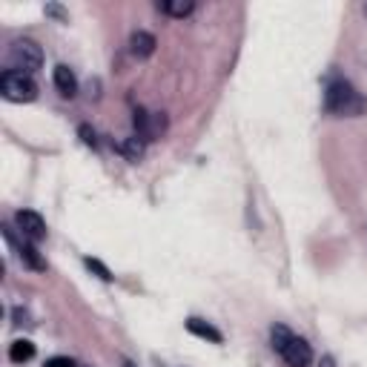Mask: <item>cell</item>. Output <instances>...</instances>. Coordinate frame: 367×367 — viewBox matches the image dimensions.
<instances>
[{
	"label": "cell",
	"instance_id": "1",
	"mask_svg": "<svg viewBox=\"0 0 367 367\" xmlns=\"http://www.w3.org/2000/svg\"><path fill=\"white\" fill-rule=\"evenodd\" d=\"M324 106L333 115H362L364 101L359 98V92L350 86L347 81H333L324 92Z\"/></svg>",
	"mask_w": 367,
	"mask_h": 367
},
{
	"label": "cell",
	"instance_id": "2",
	"mask_svg": "<svg viewBox=\"0 0 367 367\" xmlns=\"http://www.w3.org/2000/svg\"><path fill=\"white\" fill-rule=\"evenodd\" d=\"M0 92H3V98L12 104H29L38 98V84L32 81V75H26V72L6 69L3 78H0Z\"/></svg>",
	"mask_w": 367,
	"mask_h": 367
},
{
	"label": "cell",
	"instance_id": "3",
	"mask_svg": "<svg viewBox=\"0 0 367 367\" xmlns=\"http://www.w3.org/2000/svg\"><path fill=\"white\" fill-rule=\"evenodd\" d=\"M9 63H12L14 72L32 75L43 67V52H40V46L32 43V40H14L12 49H9Z\"/></svg>",
	"mask_w": 367,
	"mask_h": 367
},
{
	"label": "cell",
	"instance_id": "4",
	"mask_svg": "<svg viewBox=\"0 0 367 367\" xmlns=\"http://www.w3.org/2000/svg\"><path fill=\"white\" fill-rule=\"evenodd\" d=\"M14 224H18L21 235L26 238V241H40V238L46 235V221L35 213V210H21L18 215H14Z\"/></svg>",
	"mask_w": 367,
	"mask_h": 367
},
{
	"label": "cell",
	"instance_id": "5",
	"mask_svg": "<svg viewBox=\"0 0 367 367\" xmlns=\"http://www.w3.org/2000/svg\"><path fill=\"white\" fill-rule=\"evenodd\" d=\"M281 359L290 364V367H307L313 362V350H310V344L305 339L293 336L290 342H287V347L281 350Z\"/></svg>",
	"mask_w": 367,
	"mask_h": 367
},
{
	"label": "cell",
	"instance_id": "6",
	"mask_svg": "<svg viewBox=\"0 0 367 367\" xmlns=\"http://www.w3.org/2000/svg\"><path fill=\"white\" fill-rule=\"evenodd\" d=\"M132 123L138 130V138H143V141H152V138H158L164 132V118L161 115H150V113H143V109L135 113Z\"/></svg>",
	"mask_w": 367,
	"mask_h": 367
},
{
	"label": "cell",
	"instance_id": "7",
	"mask_svg": "<svg viewBox=\"0 0 367 367\" xmlns=\"http://www.w3.org/2000/svg\"><path fill=\"white\" fill-rule=\"evenodd\" d=\"M55 86L63 98H75V92H78V78L69 67H63V63L55 67Z\"/></svg>",
	"mask_w": 367,
	"mask_h": 367
},
{
	"label": "cell",
	"instance_id": "8",
	"mask_svg": "<svg viewBox=\"0 0 367 367\" xmlns=\"http://www.w3.org/2000/svg\"><path fill=\"white\" fill-rule=\"evenodd\" d=\"M187 330L193 333V336H201V339L213 342V344H221V342H224L221 330H215L210 322H201V318H187Z\"/></svg>",
	"mask_w": 367,
	"mask_h": 367
},
{
	"label": "cell",
	"instance_id": "9",
	"mask_svg": "<svg viewBox=\"0 0 367 367\" xmlns=\"http://www.w3.org/2000/svg\"><path fill=\"white\" fill-rule=\"evenodd\" d=\"M130 46H132V55L135 58H150L155 52L158 43H155V35H150V32H135Z\"/></svg>",
	"mask_w": 367,
	"mask_h": 367
},
{
	"label": "cell",
	"instance_id": "10",
	"mask_svg": "<svg viewBox=\"0 0 367 367\" xmlns=\"http://www.w3.org/2000/svg\"><path fill=\"white\" fill-rule=\"evenodd\" d=\"M9 359L14 364H23V362H32L35 359V344H32L29 339H18L9 344Z\"/></svg>",
	"mask_w": 367,
	"mask_h": 367
},
{
	"label": "cell",
	"instance_id": "11",
	"mask_svg": "<svg viewBox=\"0 0 367 367\" xmlns=\"http://www.w3.org/2000/svg\"><path fill=\"white\" fill-rule=\"evenodd\" d=\"M158 9L172 14V18H187V14H193L196 3L193 0H164V3H158Z\"/></svg>",
	"mask_w": 367,
	"mask_h": 367
},
{
	"label": "cell",
	"instance_id": "12",
	"mask_svg": "<svg viewBox=\"0 0 367 367\" xmlns=\"http://www.w3.org/2000/svg\"><path fill=\"white\" fill-rule=\"evenodd\" d=\"M21 261H23L26 267H32V270H38V273H40V270H46V261L40 259L38 247L32 244V241H23V244H21Z\"/></svg>",
	"mask_w": 367,
	"mask_h": 367
},
{
	"label": "cell",
	"instance_id": "13",
	"mask_svg": "<svg viewBox=\"0 0 367 367\" xmlns=\"http://www.w3.org/2000/svg\"><path fill=\"white\" fill-rule=\"evenodd\" d=\"M123 155L130 158V161H141V158H143V141H141L138 135L130 138V141L123 143Z\"/></svg>",
	"mask_w": 367,
	"mask_h": 367
},
{
	"label": "cell",
	"instance_id": "14",
	"mask_svg": "<svg viewBox=\"0 0 367 367\" xmlns=\"http://www.w3.org/2000/svg\"><path fill=\"white\" fill-rule=\"evenodd\" d=\"M270 336H273V347H276L279 353H281V350L287 347V342L293 339V333L287 330V327H281V324H276V327H273V333H270Z\"/></svg>",
	"mask_w": 367,
	"mask_h": 367
},
{
	"label": "cell",
	"instance_id": "15",
	"mask_svg": "<svg viewBox=\"0 0 367 367\" xmlns=\"http://www.w3.org/2000/svg\"><path fill=\"white\" fill-rule=\"evenodd\" d=\"M84 264H86L89 270H95V273H98V279H104V281H113V273H109V270H106V267H104L98 259H86Z\"/></svg>",
	"mask_w": 367,
	"mask_h": 367
},
{
	"label": "cell",
	"instance_id": "16",
	"mask_svg": "<svg viewBox=\"0 0 367 367\" xmlns=\"http://www.w3.org/2000/svg\"><path fill=\"white\" fill-rule=\"evenodd\" d=\"M43 367H78V364H75V359H69V356H52V359H46Z\"/></svg>",
	"mask_w": 367,
	"mask_h": 367
},
{
	"label": "cell",
	"instance_id": "17",
	"mask_svg": "<svg viewBox=\"0 0 367 367\" xmlns=\"http://www.w3.org/2000/svg\"><path fill=\"white\" fill-rule=\"evenodd\" d=\"M81 135H84V143H89V147H95V143H98V141H95V132L89 130V126H81Z\"/></svg>",
	"mask_w": 367,
	"mask_h": 367
},
{
	"label": "cell",
	"instance_id": "18",
	"mask_svg": "<svg viewBox=\"0 0 367 367\" xmlns=\"http://www.w3.org/2000/svg\"><path fill=\"white\" fill-rule=\"evenodd\" d=\"M318 367H336V362H333L330 356H324V359H322V364H318Z\"/></svg>",
	"mask_w": 367,
	"mask_h": 367
},
{
	"label": "cell",
	"instance_id": "19",
	"mask_svg": "<svg viewBox=\"0 0 367 367\" xmlns=\"http://www.w3.org/2000/svg\"><path fill=\"white\" fill-rule=\"evenodd\" d=\"M123 367H132V364H130V362H123Z\"/></svg>",
	"mask_w": 367,
	"mask_h": 367
},
{
	"label": "cell",
	"instance_id": "20",
	"mask_svg": "<svg viewBox=\"0 0 367 367\" xmlns=\"http://www.w3.org/2000/svg\"><path fill=\"white\" fill-rule=\"evenodd\" d=\"M364 14H367V6H364Z\"/></svg>",
	"mask_w": 367,
	"mask_h": 367
}]
</instances>
